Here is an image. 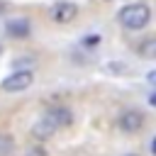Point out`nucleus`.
I'll return each mask as SVG.
<instances>
[{"instance_id":"nucleus-1","label":"nucleus","mask_w":156,"mask_h":156,"mask_svg":"<svg viewBox=\"0 0 156 156\" xmlns=\"http://www.w3.org/2000/svg\"><path fill=\"white\" fill-rule=\"evenodd\" d=\"M117 20L124 29L136 32V29H144L151 22V10H149L146 2H129L117 12Z\"/></svg>"},{"instance_id":"nucleus-2","label":"nucleus","mask_w":156,"mask_h":156,"mask_svg":"<svg viewBox=\"0 0 156 156\" xmlns=\"http://www.w3.org/2000/svg\"><path fill=\"white\" fill-rule=\"evenodd\" d=\"M32 83H34V73L27 71V68H20V71H12V73L2 80V90H7V93H20V90H27Z\"/></svg>"},{"instance_id":"nucleus-3","label":"nucleus","mask_w":156,"mask_h":156,"mask_svg":"<svg viewBox=\"0 0 156 156\" xmlns=\"http://www.w3.org/2000/svg\"><path fill=\"white\" fill-rule=\"evenodd\" d=\"M49 17H51V22H56V24H68V22H73V20L78 17V5H76V2H68V0H61V2L51 5Z\"/></svg>"},{"instance_id":"nucleus-4","label":"nucleus","mask_w":156,"mask_h":156,"mask_svg":"<svg viewBox=\"0 0 156 156\" xmlns=\"http://www.w3.org/2000/svg\"><path fill=\"white\" fill-rule=\"evenodd\" d=\"M117 124H119V129L127 132V134L139 132V129L144 127V115H141L139 110H127V112H122V115L117 117Z\"/></svg>"},{"instance_id":"nucleus-5","label":"nucleus","mask_w":156,"mask_h":156,"mask_svg":"<svg viewBox=\"0 0 156 156\" xmlns=\"http://www.w3.org/2000/svg\"><path fill=\"white\" fill-rule=\"evenodd\" d=\"M5 32L12 39H27L32 34V24H29L27 17H12V20L5 22Z\"/></svg>"},{"instance_id":"nucleus-6","label":"nucleus","mask_w":156,"mask_h":156,"mask_svg":"<svg viewBox=\"0 0 156 156\" xmlns=\"http://www.w3.org/2000/svg\"><path fill=\"white\" fill-rule=\"evenodd\" d=\"M44 119L51 122L56 129H61V127H68V124L73 122V115H71L68 107H51V110L44 115Z\"/></svg>"},{"instance_id":"nucleus-7","label":"nucleus","mask_w":156,"mask_h":156,"mask_svg":"<svg viewBox=\"0 0 156 156\" xmlns=\"http://www.w3.org/2000/svg\"><path fill=\"white\" fill-rule=\"evenodd\" d=\"M56 134V127L51 124V122H46V119H39L34 127H32V136L37 139V141H46V139H51Z\"/></svg>"},{"instance_id":"nucleus-8","label":"nucleus","mask_w":156,"mask_h":156,"mask_svg":"<svg viewBox=\"0 0 156 156\" xmlns=\"http://www.w3.org/2000/svg\"><path fill=\"white\" fill-rule=\"evenodd\" d=\"M139 54L144 58H156V37H149L139 44Z\"/></svg>"},{"instance_id":"nucleus-9","label":"nucleus","mask_w":156,"mask_h":156,"mask_svg":"<svg viewBox=\"0 0 156 156\" xmlns=\"http://www.w3.org/2000/svg\"><path fill=\"white\" fill-rule=\"evenodd\" d=\"M15 149V139L10 134H0V156H10Z\"/></svg>"},{"instance_id":"nucleus-10","label":"nucleus","mask_w":156,"mask_h":156,"mask_svg":"<svg viewBox=\"0 0 156 156\" xmlns=\"http://www.w3.org/2000/svg\"><path fill=\"white\" fill-rule=\"evenodd\" d=\"M83 44H85V46H95V44H100V34H88V37H83Z\"/></svg>"},{"instance_id":"nucleus-11","label":"nucleus","mask_w":156,"mask_h":156,"mask_svg":"<svg viewBox=\"0 0 156 156\" xmlns=\"http://www.w3.org/2000/svg\"><path fill=\"white\" fill-rule=\"evenodd\" d=\"M24 156H46V149L44 146H32V149H27Z\"/></svg>"},{"instance_id":"nucleus-12","label":"nucleus","mask_w":156,"mask_h":156,"mask_svg":"<svg viewBox=\"0 0 156 156\" xmlns=\"http://www.w3.org/2000/svg\"><path fill=\"white\" fill-rule=\"evenodd\" d=\"M146 80H149L151 85H156V71H149V73H146Z\"/></svg>"},{"instance_id":"nucleus-13","label":"nucleus","mask_w":156,"mask_h":156,"mask_svg":"<svg viewBox=\"0 0 156 156\" xmlns=\"http://www.w3.org/2000/svg\"><path fill=\"white\" fill-rule=\"evenodd\" d=\"M149 105H151V107H156V93H151V95H149Z\"/></svg>"},{"instance_id":"nucleus-14","label":"nucleus","mask_w":156,"mask_h":156,"mask_svg":"<svg viewBox=\"0 0 156 156\" xmlns=\"http://www.w3.org/2000/svg\"><path fill=\"white\" fill-rule=\"evenodd\" d=\"M151 154H154V156H156V139H154V141H151Z\"/></svg>"},{"instance_id":"nucleus-15","label":"nucleus","mask_w":156,"mask_h":156,"mask_svg":"<svg viewBox=\"0 0 156 156\" xmlns=\"http://www.w3.org/2000/svg\"><path fill=\"white\" fill-rule=\"evenodd\" d=\"M124 156H139V154H124Z\"/></svg>"},{"instance_id":"nucleus-16","label":"nucleus","mask_w":156,"mask_h":156,"mask_svg":"<svg viewBox=\"0 0 156 156\" xmlns=\"http://www.w3.org/2000/svg\"><path fill=\"white\" fill-rule=\"evenodd\" d=\"M0 54H2V46H0Z\"/></svg>"},{"instance_id":"nucleus-17","label":"nucleus","mask_w":156,"mask_h":156,"mask_svg":"<svg viewBox=\"0 0 156 156\" xmlns=\"http://www.w3.org/2000/svg\"><path fill=\"white\" fill-rule=\"evenodd\" d=\"M105 2H110V0H105Z\"/></svg>"}]
</instances>
